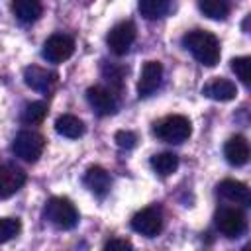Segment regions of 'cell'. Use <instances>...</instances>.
<instances>
[{
    "label": "cell",
    "instance_id": "e0dca14e",
    "mask_svg": "<svg viewBox=\"0 0 251 251\" xmlns=\"http://www.w3.org/2000/svg\"><path fill=\"white\" fill-rule=\"evenodd\" d=\"M12 12L20 22L31 24L41 16L43 6L39 0H12Z\"/></svg>",
    "mask_w": 251,
    "mask_h": 251
},
{
    "label": "cell",
    "instance_id": "6da1fadb",
    "mask_svg": "<svg viewBox=\"0 0 251 251\" xmlns=\"http://www.w3.org/2000/svg\"><path fill=\"white\" fill-rule=\"evenodd\" d=\"M182 43L200 65H204V67L218 65V61H220V41L214 33L204 31V29H192L182 37Z\"/></svg>",
    "mask_w": 251,
    "mask_h": 251
},
{
    "label": "cell",
    "instance_id": "ba28073f",
    "mask_svg": "<svg viewBox=\"0 0 251 251\" xmlns=\"http://www.w3.org/2000/svg\"><path fill=\"white\" fill-rule=\"evenodd\" d=\"M163 227L161 212L157 208H143L131 218V229L145 235V237H155Z\"/></svg>",
    "mask_w": 251,
    "mask_h": 251
},
{
    "label": "cell",
    "instance_id": "9a60e30c",
    "mask_svg": "<svg viewBox=\"0 0 251 251\" xmlns=\"http://www.w3.org/2000/svg\"><path fill=\"white\" fill-rule=\"evenodd\" d=\"M84 184H86V188H88L94 196L104 198V196L108 194V190H110L112 178H110V175H108L102 167H90V169L86 171V175H84Z\"/></svg>",
    "mask_w": 251,
    "mask_h": 251
},
{
    "label": "cell",
    "instance_id": "d6986e66",
    "mask_svg": "<svg viewBox=\"0 0 251 251\" xmlns=\"http://www.w3.org/2000/svg\"><path fill=\"white\" fill-rule=\"evenodd\" d=\"M151 167L157 175L161 176H169L173 175L176 169H178V157L171 151H163V153H157L151 157Z\"/></svg>",
    "mask_w": 251,
    "mask_h": 251
},
{
    "label": "cell",
    "instance_id": "8fae6325",
    "mask_svg": "<svg viewBox=\"0 0 251 251\" xmlns=\"http://www.w3.org/2000/svg\"><path fill=\"white\" fill-rule=\"evenodd\" d=\"M25 182V173L14 163H0V198L16 194Z\"/></svg>",
    "mask_w": 251,
    "mask_h": 251
},
{
    "label": "cell",
    "instance_id": "5bb4252c",
    "mask_svg": "<svg viewBox=\"0 0 251 251\" xmlns=\"http://www.w3.org/2000/svg\"><path fill=\"white\" fill-rule=\"evenodd\" d=\"M218 194L233 204H241V206H249L251 202V194H249V188L247 184L239 182V180H233V178H226L218 184Z\"/></svg>",
    "mask_w": 251,
    "mask_h": 251
},
{
    "label": "cell",
    "instance_id": "603a6c76",
    "mask_svg": "<svg viewBox=\"0 0 251 251\" xmlns=\"http://www.w3.org/2000/svg\"><path fill=\"white\" fill-rule=\"evenodd\" d=\"M22 229V224L18 218H0V243H6L14 239Z\"/></svg>",
    "mask_w": 251,
    "mask_h": 251
},
{
    "label": "cell",
    "instance_id": "7c38bea8",
    "mask_svg": "<svg viewBox=\"0 0 251 251\" xmlns=\"http://www.w3.org/2000/svg\"><path fill=\"white\" fill-rule=\"evenodd\" d=\"M24 80L25 84L31 88V90H37V92H47L51 90V86L55 84L57 80V75L43 69V67H37V65H29L24 69Z\"/></svg>",
    "mask_w": 251,
    "mask_h": 251
},
{
    "label": "cell",
    "instance_id": "44dd1931",
    "mask_svg": "<svg viewBox=\"0 0 251 251\" xmlns=\"http://www.w3.org/2000/svg\"><path fill=\"white\" fill-rule=\"evenodd\" d=\"M139 12L147 20H157L169 10V0H139Z\"/></svg>",
    "mask_w": 251,
    "mask_h": 251
},
{
    "label": "cell",
    "instance_id": "7402d4cb",
    "mask_svg": "<svg viewBox=\"0 0 251 251\" xmlns=\"http://www.w3.org/2000/svg\"><path fill=\"white\" fill-rule=\"evenodd\" d=\"M45 114H47V106L43 102H29L22 110V122L27 126H33V124L43 122Z\"/></svg>",
    "mask_w": 251,
    "mask_h": 251
},
{
    "label": "cell",
    "instance_id": "7a4b0ae2",
    "mask_svg": "<svg viewBox=\"0 0 251 251\" xmlns=\"http://www.w3.org/2000/svg\"><path fill=\"white\" fill-rule=\"evenodd\" d=\"M45 220L57 229H73L78 224V212L69 198L53 196L45 204Z\"/></svg>",
    "mask_w": 251,
    "mask_h": 251
},
{
    "label": "cell",
    "instance_id": "277c9868",
    "mask_svg": "<svg viewBox=\"0 0 251 251\" xmlns=\"http://www.w3.org/2000/svg\"><path fill=\"white\" fill-rule=\"evenodd\" d=\"M45 149V139L41 133L37 131H31V129H24L20 131L14 141H12V151L16 157H20L22 161H27V163H33L41 157Z\"/></svg>",
    "mask_w": 251,
    "mask_h": 251
},
{
    "label": "cell",
    "instance_id": "9c48e42d",
    "mask_svg": "<svg viewBox=\"0 0 251 251\" xmlns=\"http://www.w3.org/2000/svg\"><path fill=\"white\" fill-rule=\"evenodd\" d=\"M163 82V65L159 61H147L141 69L139 80H137V94L139 98L151 96Z\"/></svg>",
    "mask_w": 251,
    "mask_h": 251
},
{
    "label": "cell",
    "instance_id": "5b68a950",
    "mask_svg": "<svg viewBox=\"0 0 251 251\" xmlns=\"http://www.w3.org/2000/svg\"><path fill=\"white\" fill-rule=\"evenodd\" d=\"M216 226L226 237H239L247 227V220L239 208L226 206L216 212Z\"/></svg>",
    "mask_w": 251,
    "mask_h": 251
},
{
    "label": "cell",
    "instance_id": "4fadbf2b",
    "mask_svg": "<svg viewBox=\"0 0 251 251\" xmlns=\"http://www.w3.org/2000/svg\"><path fill=\"white\" fill-rule=\"evenodd\" d=\"M226 161L233 167H243L249 161V143L243 135H233L224 145Z\"/></svg>",
    "mask_w": 251,
    "mask_h": 251
},
{
    "label": "cell",
    "instance_id": "484cf974",
    "mask_svg": "<svg viewBox=\"0 0 251 251\" xmlns=\"http://www.w3.org/2000/svg\"><path fill=\"white\" fill-rule=\"evenodd\" d=\"M104 249H131V243L126 239H110L104 243Z\"/></svg>",
    "mask_w": 251,
    "mask_h": 251
},
{
    "label": "cell",
    "instance_id": "3957f363",
    "mask_svg": "<svg viewBox=\"0 0 251 251\" xmlns=\"http://www.w3.org/2000/svg\"><path fill=\"white\" fill-rule=\"evenodd\" d=\"M153 133L165 141V143H182L190 137L192 133V127H190V120L180 116V114H173V116H167L163 118L161 122L155 124L153 127Z\"/></svg>",
    "mask_w": 251,
    "mask_h": 251
},
{
    "label": "cell",
    "instance_id": "ffe728a7",
    "mask_svg": "<svg viewBox=\"0 0 251 251\" xmlns=\"http://www.w3.org/2000/svg\"><path fill=\"white\" fill-rule=\"evenodd\" d=\"M198 8L212 20H224L231 10V0H198Z\"/></svg>",
    "mask_w": 251,
    "mask_h": 251
},
{
    "label": "cell",
    "instance_id": "52a82bcc",
    "mask_svg": "<svg viewBox=\"0 0 251 251\" xmlns=\"http://www.w3.org/2000/svg\"><path fill=\"white\" fill-rule=\"evenodd\" d=\"M73 53H75V41L65 33H53L43 43V49H41L43 59H47L49 63H63Z\"/></svg>",
    "mask_w": 251,
    "mask_h": 251
},
{
    "label": "cell",
    "instance_id": "2e32d148",
    "mask_svg": "<svg viewBox=\"0 0 251 251\" xmlns=\"http://www.w3.org/2000/svg\"><path fill=\"white\" fill-rule=\"evenodd\" d=\"M202 94H206L208 98L212 100H218V102H227V100H233L235 94H237V88L231 80L227 78H214L212 82H208L204 88H202Z\"/></svg>",
    "mask_w": 251,
    "mask_h": 251
},
{
    "label": "cell",
    "instance_id": "30bf717a",
    "mask_svg": "<svg viewBox=\"0 0 251 251\" xmlns=\"http://www.w3.org/2000/svg\"><path fill=\"white\" fill-rule=\"evenodd\" d=\"M86 100L98 116H112L118 110V100L114 92L104 86H90L86 90Z\"/></svg>",
    "mask_w": 251,
    "mask_h": 251
},
{
    "label": "cell",
    "instance_id": "8992f818",
    "mask_svg": "<svg viewBox=\"0 0 251 251\" xmlns=\"http://www.w3.org/2000/svg\"><path fill=\"white\" fill-rule=\"evenodd\" d=\"M133 41H135V25L129 20L116 24L106 35V43L114 55H126Z\"/></svg>",
    "mask_w": 251,
    "mask_h": 251
},
{
    "label": "cell",
    "instance_id": "cb8c5ba5",
    "mask_svg": "<svg viewBox=\"0 0 251 251\" xmlns=\"http://www.w3.org/2000/svg\"><path fill=\"white\" fill-rule=\"evenodd\" d=\"M231 71L243 84H249V57H235L231 59Z\"/></svg>",
    "mask_w": 251,
    "mask_h": 251
},
{
    "label": "cell",
    "instance_id": "ac0fdd59",
    "mask_svg": "<svg viewBox=\"0 0 251 251\" xmlns=\"http://www.w3.org/2000/svg\"><path fill=\"white\" fill-rule=\"evenodd\" d=\"M55 131L63 137H69V139H76L84 133V124L73 116V114H63L55 120Z\"/></svg>",
    "mask_w": 251,
    "mask_h": 251
},
{
    "label": "cell",
    "instance_id": "d4e9b609",
    "mask_svg": "<svg viewBox=\"0 0 251 251\" xmlns=\"http://www.w3.org/2000/svg\"><path fill=\"white\" fill-rule=\"evenodd\" d=\"M116 143H118V147H122V149H131L133 145H135V141H137V135L133 133V131H127V129H120L118 133H116Z\"/></svg>",
    "mask_w": 251,
    "mask_h": 251
}]
</instances>
